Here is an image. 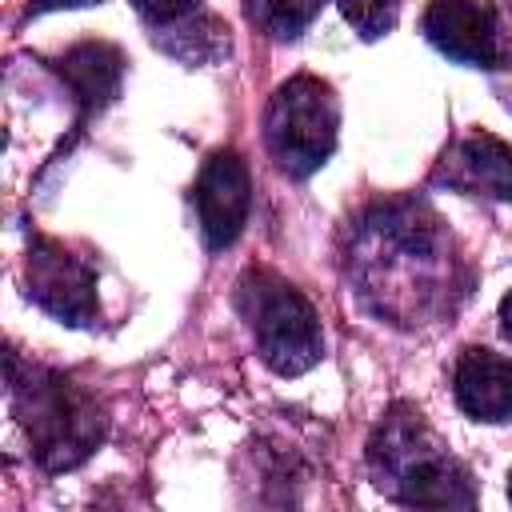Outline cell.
Segmentation results:
<instances>
[{"mask_svg":"<svg viewBox=\"0 0 512 512\" xmlns=\"http://www.w3.org/2000/svg\"><path fill=\"white\" fill-rule=\"evenodd\" d=\"M24 284L28 296L56 316L60 324H92L100 304H96V272L88 268L84 256L68 252L60 240H44L36 236L28 244V260H24Z\"/></svg>","mask_w":512,"mask_h":512,"instance_id":"obj_6","label":"cell"},{"mask_svg":"<svg viewBox=\"0 0 512 512\" xmlns=\"http://www.w3.org/2000/svg\"><path fill=\"white\" fill-rule=\"evenodd\" d=\"M508 496H512V476H508Z\"/></svg>","mask_w":512,"mask_h":512,"instance_id":"obj_19","label":"cell"},{"mask_svg":"<svg viewBox=\"0 0 512 512\" xmlns=\"http://www.w3.org/2000/svg\"><path fill=\"white\" fill-rule=\"evenodd\" d=\"M56 68H60L64 84L72 88V96L80 104V116L88 120L92 112H100L116 96L124 60H120V52L112 44H92L88 40V44H76L72 52H64L56 60Z\"/></svg>","mask_w":512,"mask_h":512,"instance_id":"obj_11","label":"cell"},{"mask_svg":"<svg viewBox=\"0 0 512 512\" xmlns=\"http://www.w3.org/2000/svg\"><path fill=\"white\" fill-rule=\"evenodd\" d=\"M492 40H496V56L488 68L492 92L500 96V104L512 112V0H492Z\"/></svg>","mask_w":512,"mask_h":512,"instance_id":"obj_14","label":"cell"},{"mask_svg":"<svg viewBox=\"0 0 512 512\" xmlns=\"http://www.w3.org/2000/svg\"><path fill=\"white\" fill-rule=\"evenodd\" d=\"M500 332L512 340V292L500 300Z\"/></svg>","mask_w":512,"mask_h":512,"instance_id":"obj_18","label":"cell"},{"mask_svg":"<svg viewBox=\"0 0 512 512\" xmlns=\"http://www.w3.org/2000/svg\"><path fill=\"white\" fill-rule=\"evenodd\" d=\"M196 4L200 0H132V8L148 20V24H176V20H184V16H192L196 12Z\"/></svg>","mask_w":512,"mask_h":512,"instance_id":"obj_16","label":"cell"},{"mask_svg":"<svg viewBox=\"0 0 512 512\" xmlns=\"http://www.w3.org/2000/svg\"><path fill=\"white\" fill-rule=\"evenodd\" d=\"M340 12L364 40H376L396 24L400 0H340Z\"/></svg>","mask_w":512,"mask_h":512,"instance_id":"obj_15","label":"cell"},{"mask_svg":"<svg viewBox=\"0 0 512 512\" xmlns=\"http://www.w3.org/2000/svg\"><path fill=\"white\" fill-rule=\"evenodd\" d=\"M344 260L356 300L392 328L436 324L468 292L444 216L416 196L372 204L356 220Z\"/></svg>","mask_w":512,"mask_h":512,"instance_id":"obj_1","label":"cell"},{"mask_svg":"<svg viewBox=\"0 0 512 512\" xmlns=\"http://www.w3.org/2000/svg\"><path fill=\"white\" fill-rule=\"evenodd\" d=\"M368 468L384 496L408 508H472L476 488L468 468L428 428V420L396 404L368 440Z\"/></svg>","mask_w":512,"mask_h":512,"instance_id":"obj_2","label":"cell"},{"mask_svg":"<svg viewBox=\"0 0 512 512\" xmlns=\"http://www.w3.org/2000/svg\"><path fill=\"white\" fill-rule=\"evenodd\" d=\"M340 132V104L332 88L316 76L284 80L264 112V140L280 172L304 180L312 176L336 148Z\"/></svg>","mask_w":512,"mask_h":512,"instance_id":"obj_5","label":"cell"},{"mask_svg":"<svg viewBox=\"0 0 512 512\" xmlns=\"http://www.w3.org/2000/svg\"><path fill=\"white\" fill-rule=\"evenodd\" d=\"M424 36L448 60H460L484 72L492 68V56H496L492 12L480 8L476 0H432L424 12Z\"/></svg>","mask_w":512,"mask_h":512,"instance_id":"obj_9","label":"cell"},{"mask_svg":"<svg viewBox=\"0 0 512 512\" xmlns=\"http://www.w3.org/2000/svg\"><path fill=\"white\" fill-rule=\"evenodd\" d=\"M156 44L164 52H172L176 60L200 64V60H216L220 52H228V28L220 20H208V16H200V20L188 24V16H184L172 28L156 32Z\"/></svg>","mask_w":512,"mask_h":512,"instance_id":"obj_12","label":"cell"},{"mask_svg":"<svg viewBox=\"0 0 512 512\" xmlns=\"http://www.w3.org/2000/svg\"><path fill=\"white\" fill-rule=\"evenodd\" d=\"M236 304L256 336L260 360L276 376H300L324 356V332L316 308L276 272L248 268L236 288Z\"/></svg>","mask_w":512,"mask_h":512,"instance_id":"obj_4","label":"cell"},{"mask_svg":"<svg viewBox=\"0 0 512 512\" xmlns=\"http://www.w3.org/2000/svg\"><path fill=\"white\" fill-rule=\"evenodd\" d=\"M432 184L464 196L512 200V144L488 132H472L444 152V160L432 172Z\"/></svg>","mask_w":512,"mask_h":512,"instance_id":"obj_8","label":"cell"},{"mask_svg":"<svg viewBox=\"0 0 512 512\" xmlns=\"http://www.w3.org/2000/svg\"><path fill=\"white\" fill-rule=\"evenodd\" d=\"M320 8H324V0H244L248 20H252L264 36H272V40H292V36H300V32L316 20Z\"/></svg>","mask_w":512,"mask_h":512,"instance_id":"obj_13","label":"cell"},{"mask_svg":"<svg viewBox=\"0 0 512 512\" xmlns=\"http://www.w3.org/2000/svg\"><path fill=\"white\" fill-rule=\"evenodd\" d=\"M452 392L472 420H512V360L492 348H464L452 368Z\"/></svg>","mask_w":512,"mask_h":512,"instance_id":"obj_10","label":"cell"},{"mask_svg":"<svg viewBox=\"0 0 512 512\" xmlns=\"http://www.w3.org/2000/svg\"><path fill=\"white\" fill-rule=\"evenodd\" d=\"M192 200H196L204 244L212 252H224L244 232V220L252 208V180H248L244 160L236 152H212L196 176Z\"/></svg>","mask_w":512,"mask_h":512,"instance_id":"obj_7","label":"cell"},{"mask_svg":"<svg viewBox=\"0 0 512 512\" xmlns=\"http://www.w3.org/2000/svg\"><path fill=\"white\" fill-rule=\"evenodd\" d=\"M8 392H12V412L28 432L32 460L44 472H68L84 464L108 432V416L84 384L52 368H28L20 376L12 352H8Z\"/></svg>","mask_w":512,"mask_h":512,"instance_id":"obj_3","label":"cell"},{"mask_svg":"<svg viewBox=\"0 0 512 512\" xmlns=\"http://www.w3.org/2000/svg\"><path fill=\"white\" fill-rule=\"evenodd\" d=\"M84 4H96V0H32L28 12L40 16V12H52V8H84Z\"/></svg>","mask_w":512,"mask_h":512,"instance_id":"obj_17","label":"cell"}]
</instances>
